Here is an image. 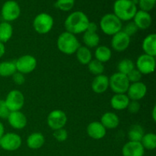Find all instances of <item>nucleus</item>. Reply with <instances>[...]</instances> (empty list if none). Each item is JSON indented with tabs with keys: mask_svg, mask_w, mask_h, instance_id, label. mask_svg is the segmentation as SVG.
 <instances>
[{
	"mask_svg": "<svg viewBox=\"0 0 156 156\" xmlns=\"http://www.w3.org/2000/svg\"><path fill=\"white\" fill-rule=\"evenodd\" d=\"M90 21L86 14L81 11L72 12L64 22L66 31L76 35L86 31Z\"/></svg>",
	"mask_w": 156,
	"mask_h": 156,
	"instance_id": "1",
	"label": "nucleus"
},
{
	"mask_svg": "<svg viewBox=\"0 0 156 156\" xmlns=\"http://www.w3.org/2000/svg\"><path fill=\"white\" fill-rule=\"evenodd\" d=\"M114 14L121 21H129L136 13L137 5L132 0H116L114 3Z\"/></svg>",
	"mask_w": 156,
	"mask_h": 156,
	"instance_id": "2",
	"label": "nucleus"
},
{
	"mask_svg": "<svg viewBox=\"0 0 156 156\" xmlns=\"http://www.w3.org/2000/svg\"><path fill=\"white\" fill-rule=\"evenodd\" d=\"M56 45L58 50L66 55L74 54L81 46L76 35L67 31L62 32L59 35Z\"/></svg>",
	"mask_w": 156,
	"mask_h": 156,
	"instance_id": "3",
	"label": "nucleus"
},
{
	"mask_svg": "<svg viewBox=\"0 0 156 156\" xmlns=\"http://www.w3.org/2000/svg\"><path fill=\"white\" fill-rule=\"evenodd\" d=\"M99 25L102 32L109 36H113L122 30L123 28L122 21L114 13H108L104 15L101 18Z\"/></svg>",
	"mask_w": 156,
	"mask_h": 156,
	"instance_id": "4",
	"label": "nucleus"
},
{
	"mask_svg": "<svg viewBox=\"0 0 156 156\" xmlns=\"http://www.w3.org/2000/svg\"><path fill=\"white\" fill-rule=\"evenodd\" d=\"M54 24L53 18L48 13L42 12L37 15L33 21V27L37 33L46 34L51 31Z\"/></svg>",
	"mask_w": 156,
	"mask_h": 156,
	"instance_id": "5",
	"label": "nucleus"
},
{
	"mask_svg": "<svg viewBox=\"0 0 156 156\" xmlns=\"http://www.w3.org/2000/svg\"><path fill=\"white\" fill-rule=\"evenodd\" d=\"M129 84L127 76L118 72L109 78V88L114 94H126Z\"/></svg>",
	"mask_w": 156,
	"mask_h": 156,
	"instance_id": "6",
	"label": "nucleus"
},
{
	"mask_svg": "<svg viewBox=\"0 0 156 156\" xmlns=\"http://www.w3.org/2000/svg\"><path fill=\"white\" fill-rule=\"evenodd\" d=\"M21 15V8L15 0H8L2 5L1 15L4 21L9 22L18 19Z\"/></svg>",
	"mask_w": 156,
	"mask_h": 156,
	"instance_id": "7",
	"label": "nucleus"
},
{
	"mask_svg": "<svg viewBox=\"0 0 156 156\" xmlns=\"http://www.w3.org/2000/svg\"><path fill=\"white\" fill-rule=\"evenodd\" d=\"M6 106L10 112L21 111L24 105V96L21 91L17 89L12 90L8 93L5 99Z\"/></svg>",
	"mask_w": 156,
	"mask_h": 156,
	"instance_id": "8",
	"label": "nucleus"
},
{
	"mask_svg": "<svg viewBox=\"0 0 156 156\" xmlns=\"http://www.w3.org/2000/svg\"><path fill=\"white\" fill-rule=\"evenodd\" d=\"M22 144V140L15 133H5L0 139V147L8 152H14L19 149Z\"/></svg>",
	"mask_w": 156,
	"mask_h": 156,
	"instance_id": "9",
	"label": "nucleus"
},
{
	"mask_svg": "<svg viewBox=\"0 0 156 156\" xmlns=\"http://www.w3.org/2000/svg\"><path fill=\"white\" fill-rule=\"evenodd\" d=\"M15 62L17 72L24 75L32 73L36 69L37 65L36 58L29 54L20 56Z\"/></svg>",
	"mask_w": 156,
	"mask_h": 156,
	"instance_id": "10",
	"label": "nucleus"
},
{
	"mask_svg": "<svg viewBox=\"0 0 156 156\" xmlns=\"http://www.w3.org/2000/svg\"><path fill=\"white\" fill-rule=\"evenodd\" d=\"M67 120V116L64 111L62 110H53L47 116V123L52 130H56L65 127Z\"/></svg>",
	"mask_w": 156,
	"mask_h": 156,
	"instance_id": "11",
	"label": "nucleus"
},
{
	"mask_svg": "<svg viewBox=\"0 0 156 156\" xmlns=\"http://www.w3.org/2000/svg\"><path fill=\"white\" fill-rule=\"evenodd\" d=\"M136 66L142 75H149L155 69V58L147 54H142L137 58Z\"/></svg>",
	"mask_w": 156,
	"mask_h": 156,
	"instance_id": "12",
	"label": "nucleus"
},
{
	"mask_svg": "<svg viewBox=\"0 0 156 156\" xmlns=\"http://www.w3.org/2000/svg\"><path fill=\"white\" fill-rule=\"evenodd\" d=\"M146 93H147V87L146 84L142 82H138L129 84L126 94L130 101H139L146 96Z\"/></svg>",
	"mask_w": 156,
	"mask_h": 156,
	"instance_id": "13",
	"label": "nucleus"
},
{
	"mask_svg": "<svg viewBox=\"0 0 156 156\" xmlns=\"http://www.w3.org/2000/svg\"><path fill=\"white\" fill-rule=\"evenodd\" d=\"M111 47L117 52H123L129 47L130 44V37L120 30L113 35L111 38Z\"/></svg>",
	"mask_w": 156,
	"mask_h": 156,
	"instance_id": "14",
	"label": "nucleus"
},
{
	"mask_svg": "<svg viewBox=\"0 0 156 156\" xmlns=\"http://www.w3.org/2000/svg\"><path fill=\"white\" fill-rule=\"evenodd\" d=\"M7 120L9 125L13 129H18V130L23 129L27 124V117L21 111L10 112Z\"/></svg>",
	"mask_w": 156,
	"mask_h": 156,
	"instance_id": "15",
	"label": "nucleus"
},
{
	"mask_svg": "<svg viewBox=\"0 0 156 156\" xmlns=\"http://www.w3.org/2000/svg\"><path fill=\"white\" fill-rule=\"evenodd\" d=\"M144 154L145 149L140 142L129 141L122 148L123 156H143Z\"/></svg>",
	"mask_w": 156,
	"mask_h": 156,
	"instance_id": "16",
	"label": "nucleus"
},
{
	"mask_svg": "<svg viewBox=\"0 0 156 156\" xmlns=\"http://www.w3.org/2000/svg\"><path fill=\"white\" fill-rule=\"evenodd\" d=\"M87 134L93 140H99L106 136L107 129L100 121H93L87 126Z\"/></svg>",
	"mask_w": 156,
	"mask_h": 156,
	"instance_id": "17",
	"label": "nucleus"
},
{
	"mask_svg": "<svg viewBox=\"0 0 156 156\" xmlns=\"http://www.w3.org/2000/svg\"><path fill=\"white\" fill-rule=\"evenodd\" d=\"M134 24L136 25L138 29L140 30H146L151 26L152 22V18L149 12L139 10L134 15L133 18Z\"/></svg>",
	"mask_w": 156,
	"mask_h": 156,
	"instance_id": "18",
	"label": "nucleus"
},
{
	"mask_svg": "<svg viewBox=\"0 0 156 156\" xmlns=\"http://www.w3.org/2000/svg\"><path fill=\"white\" fill-rule=\"evenodd\" d=\"M109 88V77L101 74L96 76L91 82V89L96 94H103Z\"/></svg>",
	"mask_w": 156,
	"mask_h": 156,
	"instance_id": "19",
	"label": "nucleus"
},
{
	"mask_svg": "<svg viewBox=\"0 0 156 156\" xmlns=\"http://www.w3.org/2000/svg\"><path fill=\"white\" fill-rule=\"evenodd\" d=\"M101 123L106 129H114L120 125V118L114 112H106L101 116Z\"/></svg>",
	"mask_w": 156,
	"mask_h": 156,
	"instance_id": "20",
	"label": "nucleus"
},
{
	"mask_svg": "<svg viewBox=\"0 0 156 156\" xmlns=\"http://www.w3.org/2000/svg\"><path fill=\"white\" fill-rule=\"evenodd\" d=\"M129 98L126 94H115L111 98V106L116 111H123L127 108Z\"/></svg>",
	"mask_w": 156,
	"mask_h": 156,
	"instance_id": "21",
	"label": "nucleus"
},
{
	"mask_svg": "<svg viewBox=\"0 0 156 156\" xmlns=\"http://www.w3.org/2000/svg\"><path fill=\"white\" fill-rule=\"evenodd\" d=\"M26 143L29 149L37 150L41 149L45 143V137L41 133L34 132L27 136Z\"/></svg>",
	"mask_w": 156,
	"mask_h": 156,
	"instance_id": "22",
	"label": "nucleus"
},
{
	"mask_svg": "<svg viewBox=\"0 0 156 156\" xmlns=\"http://www.w3.org/2000/svg\"><path fill=\"white\" fill-rule=\"evenodd\" d=\"M142 48L144 51L145 54L149 56H156V34H150L147 35L142 43Z\"/></svg>",
	"mask_w": 156,
	"mask_h": 156,
	"instance_id": "23",
	"label": "nucleus"
},
{
	"mask_svg": "<svg viewBox=\"0 0 156 156\" xmlns=\"http://www.w3.org/2000/svg\"><path fill=\"white\" fill-rule=\"evenodd\" d=\"M94 56H95V59L102 63H105V62H108L111 59L112 52H111V49L107 46H98L96 47L95 52H94Z\"/></svg>",
	"mask_w": 156,
	"mask_h": 156,
	"instance_id": "24",
	"label": "nucleus"
},
{
	"mask_svg": "<svg viewBox=\"0 0 156 156\" xmlns=\"http://www.w3.org/2000/svg\"><path fill=\"white\" fill-rule=\"evenodd\" d=\"M85 46L88 48H94L98 46L100 43V36L97 32H91L86 30L84 32L82 37Z\"/></svg>",
	"mask_w": 156,
	"mask_h": 156,
	"instance_id": "25",
	"label": "nucleus"
},
{
	"mask_svg": "<svg viewBox=\"0 0 156 156\" xmlns=\"http://www.w3.org/2000/svg\"><path fill=\"white\" fill-rule=\"evenodd\" d=\"M78 61L82 65H88L92 59V53L89 48L85 46H80L76 52Z\"/></svg>",
	"mask_w": 156,
	"mask_h": 156,
	"instance_id": "26",
	"label": "nucleus"
},
{
	"mask_svg": "<svg viewBox=\"0 0 156 156\" xmlns=\"http://www.w3.org/2000/svg\"><path fill=\"white\" fill-rule=\"evenodd\" d=\"M13 27L9 22L2 21L0 23V42L5 44L12 38Z\"/></svg>",
	"mask_w": 156,
	"mask_h": 156,
	"instance_id": "27",
	"label": "nucleus"
},
{
	"mask_svg": "<svg viewBox=\"0 0 156 156\" xmlns=\"http://www.w3.org/2000/svg\"><path fill=\"white\" fill-rule=\"evenodd\" d=\"M145 131L143 126L140 124H134L130 126L128 131V139L129 141L140 142L144 136Z\"/></svg>",
	"mask_w": 156,
	"mask_h": 156,
	"instance_id": "28",
	"label": "nucleus"
},
{
	"mask_svg": "<svg viewBox=\"0 0 156 156\" xmlns=\"http://www.w3.org/2000/svg\"><path fill=\"white\" fill-rule=\"evenodd\" d=\"M15 61H3L0 62V76L9 77L16 73Z\"/></svg>",
	"mask_w": 156,
	"mask_h": 156,
	"instance_id": "29",
	"label": "nucleus"
},
{
	"mask_svg": "<svg viewBox=\"0 0 156 156\" xmlns=\"http://www.w3.org/2000/svg\"><path fill=\"white\" fill-rule=\"evenodd\" d=\"M140 143L147 150H154L156 148V135L153 133H145L142 138Z\"/></svg>",
	"mask_w": 156,
	"mask_h": 156,
	"instance_id": "30",
	"label": "nucleus"
},
{
	"mask_svg": "<svg viewBox=\"0 0 156 156\" xmlns=\"http://www.w3.org/2000/svg\"><path fill=\"white\" fill-rule=\"evenodd\" d=\"M88 69L90 73L94 76H99L104 73L105 71V66L104 63L99 62L97 59H91V62L88 64Z\"/></svg>",
	"mask_w": 156,
	"mask_h": 156,
	"instance_id": "31",
	"label": "nucleus"
},
{
	"mask_svg": "<svg viewBox=\"0 0 156 156\" xmlns=\"http://www.w3.org/2000/svg\"><path fill=\"white\" fill-rule=\"evenodd\" d=\"M135 68V64L131 59H123L120 62H119L117 65V70L118 73H122V74L127 75L131 70Z\"/></svg>",
	"mask_w": 156,
	"mask_h": 156,
	"instance_id": "32",
	"label": "nucleus"
},
{
	"mask_svg": "<svg viewBox=\"0 0 156 156\" xmlns=\"http://www.w3.org/2000/svg\"><path fill=\"white\" fill-rule=\"evenodd\" d=\"M75 5V0H56L55 6L62 12H69Z\"/></svg>",
	"mask_w": 156,
	"mask_h": 156,
	"instance_id": "33",
	"label": "nucleus"
},
{
	"mask_svg": "<svg viewBox=\"0 0 156 156\" xmlns=\"http://www.w3.org/2000/svg\"><path fill=\"white\" fill-rule=\"evenodd\" d=\"M156 0H139L138 5L140 10L144 12H150L155 5Z\"/></svg>",
	"mask_w": 156,
	"mask_h": 156,
	"instance_id": "34",
	"label": "nucleus"
},
{
	"mask_svg": "<svg viewBox=\"0 0 156 156\" xmlns=\"http://www.w3.org/2000/svg\"><path fill=\"white\" fill-rule=\"evenodd\" d=\"M53 136L56 141L62 143V142H65L68 139V132L66 129L62 128V129L53 130Z\"/></svg>",
	"mask_w": 156,
	"mask_h": 156,
	"instance_id": "35",
	"label": "nucleus"
},
{
	"mask_svg": "<svg viewBox=\"0 0 156 156\" xmlns=\"http://www.w3.org/2000/svg\"><path fill=\"white\" fill-rule=\"evenodd\" d=\"M127 79L130 83H134V82H141V79L143 75L141 74L140 71L136 68H134L133 69L131 70L127 75Z\"/></svg>",
	"mask_w": 156,
	"mask_h": 156,
	"instance_id": "36",
	"label": "nucleus"
},
{
	"mask_svg": "<svg viewBox=\"0 0 156 156\" xmlns=\"http://www.w3.org/2000/svg\"><path fill=\"white\" fill-rule=\"evenodd\" d=\"M138 27H137L136 25L134 24L133 21H129V22H128L127 24H126V26H125L123 28H122V31L124 32L125 34H126L129 37H130L131 36L135 34L138 31Z\"/></svg>",
	"mask_w": 156,
	"mask_h": 156,
	"instance_id": "37",
	"label": "nucleus"
},
{
	"mask_svg": "<svg viewBox=\"0 0 156 156\" xmlns=\"http://www.w3.org/2000/svg\"><path fill=\"white\" fill-rule=\"evenodd\" d=\"M126 109L128 110V111L130 114H137L140 110V105L137 101H129V105H128Z\"/></svg>",
	"mask_w": 156,
	"mask_h": 156,
	"instance_id": "38",
	"label": "nucleus"
},
{
	"mask_svg": "<svg viewBox=\"0 0 156 156\" xmlns=\"http://www.w3.org/2000/svg\"><path fill=\"white\" fill-rule=\"evenodd\" d=\"M10 114V111L6 106L4 100H0V118L7 119Z\"/></svg>",
	"mask_w": 156,
	"mask_h": 156,
	"instance_id": "39",
	"label": "nucleus"
},
{
	"mask_svg": "<svg viewBox=\"0 0 156 156\" xmlns=\"http://www.w3.org/2000/svg\"><path fill=\"white\" fill-rule=\"evenodd\" d=\"M12 80L16 85H22L25 82V77H24V74L16 72V73L12 75Z\"/></svg>",
	"mask_w": 156,
	"mask_h": 156,
	"instance_id": "40",
	"label": "nucleus"
},
{
	"mask_svg": "<svg viewBox=\"0 0 156 156\" xmlns=\"http://www.w3.org/2000/svg\"><path fill=\"white\" fill-rule=\"evenodd\" d=\"M86 30H88V31H91V32H97L98 25L94 22H91V21H90L89 24H88V28H87Z\"/></svg>",
	"mask_w": 156,
	"mask_h": 156,
	"instance_id": "41",
	"label": "nucleus"
},
{
	"mask_svg": "<svg viewBox=\"0 0 156 156\" xmlns=\"http://www.w3.org/2000/svg\"><path fill=\"white\" fill-rule=\"evenodd\" d=\"M5 53V44L0 42V59L2 57Z\"/></svg>",
	"mask_w": 156,
	"mask_h": 156,
	"instance_id": "42",
	"label": "nucleus"
},
{
	"mask_svg": "<svg viewBox=\"0 0 156 156\" xmlns=\"http://www.w3.org/2000/svg\"><path fill=\"white\" fill-rule=\"evenodd\" d=\"M5 134V127L3 123L0 121V139L2 137V136Z\"/></svg>",
	"mask_w": 156,
	"mask_h": 156,
	"instance_id": "43",
	"label": "nucleus"
},
{
	"mask_svg": "<svg viewBox=\"0 0 156 156\" xmlns=\"http://www.w3.org/2000/svg\"><path fill=\"white\" fill-rule=\"evenodd\" d=\"M152 120H153L154 122L156 121V106L155 105L153 107V108H152Z\"/></svg>",
	"mask_w": 156,
	"mask_h": 156,
	"instance_id": "44",
	"label": "nucleus"
}]
</instances>
